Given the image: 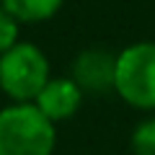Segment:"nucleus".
<instances>
[{
    "label": "nucleus",
    "instance_id": "1",
    "mask_svg": "<svg viewBox=\"0 0 155 155\" xmlns=\"http://www.w3.org/2000/svg\"><path fill=\"white\" fill-rule=\"evenodd\" d=\"M57 127L34 104L0 109V155H52Z\"/></svg>",
    "mask_w": 155,
    "mask_h": 155
},
{
    "label": "nucleus",
    "instance_id": "2",
    "mask_svg": "<svg viewBox=\"0 0 155 155\" xmlns=\"http://www.w3.org/2000/svg\"><path fill=\"white\" fill-rule=\"evenodd\" d=\"M49 78V60L36 44L18 41L0 54V91L16 104H34Z\"/></svg>",
    "mask_w": 155,
    "mask_h": 155
},
{
    "label": "nucleus",
    "instance_id": "3",
    "mask_svg": "<svg viewBox=\"0 0 155 155\" xmlns=\"http://www.w3.org/2000/svg\"><path fill=\"white\" fill-rule=\"evenodd\" d=\"M114 91L134 109L155 111V41H137L116 54Z\"/></svg>",
    "mask_w": 155,
    "mask_h": 155
},
{
    "label": "nucleus",
    "instance_id": "4",
    "mask_svg": "<svg viewBox=\"0 0 155 155\" xmlns=\"http://www.w3.org/2000/svg\"><path fill=\"white\" fill-rule=\"evenodd\" d=\"M83 101V91L78 88V83L72 78H49L47 85L41 88V93L36 96L34 106L49 119L52 124L65 122L80 109Z\"/></svg>",
    "mask_w": 155,
    "mask_h": 155
},
{
    "label": "nucleus",
    "instance_id": "5",
    "mask_svg": "<svg viewBox=\"0 0 155 155\" xmlns=\"http://www.w3.org/2000/svg\"><path fill=\"white\" fill-rule=\"evenodd\" d=\"M114 65L116 57L106 49H85L75 57L70 78L80 91H109L114 88Z\"/></svg>",
    "mask_w": 155,
    "mask_h": 155
},
{
    "label": "nucleus",
    "instance_id": "6",
    "mask_svg": "<svg viewBox=\"0 0 155 155\" xmlns=\"http://www.w3.org/2000/svg\"><path fill=\"white\" fill-rule=\"evenodd\" d=\"M65 0H0V5L5 8L18 23H41L57 16Z\"/></svg>",
    "mask_w": 155,
    "mask_h": 155
},
{
    "label": "nucleus",
    "instance_id": "7",
    "mask_svg": "<svg viewBox=\"0 0 155 155\" xmlns=\"http://www.w3.org/2000/svg\"><path fill=\"white\" fill-rule=\"evenodd\" d=\"M132 155H155V119L142 122L132 132Z\"/></svg>",
    "mask_w": 155,
    "mask_h": 155
},
{
    "label": "nucleus",
    "instance_id": "8",
    "mask_svg": "<svg viewBox=\"0 0 155 155\" xmlns=\"http://www.w3.org/2000/svg\"><path fill=\"white\" fill-rule=\"evenodd\" d=\"M18 28H21V23L0 5V54L18 44Z\"/></svg>",
    "mask_w": 155,
    "mask_h": 155
}]
</instances>
